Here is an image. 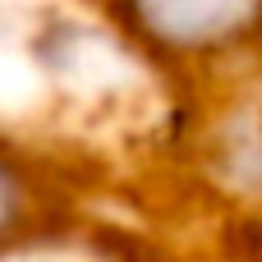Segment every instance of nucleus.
Segmentation results:
<instances>
[{"instance_id":"2","label":"nucleus","mask_w":262,"mask_h":262,"mask_svg":"<svg viewBox=\"0 0 262 262\" xmlns=\"http://www.w3.org/2000/svg\"><path fill=\"white\" fill-rule=\"evenodd\" d=\"M74 193L51 152L0 134V262L60 244L74 230Z\"/></svg>"},{"instance_id":"1","label":"nucleus","mask_w":262,"mask_h":262,"mask_svg":"<svg viewBox=\"0 0 262 262\" xmlns=\"http://www.w3.org/2000/svg\"><path fill=\"white\" fill-rule=\"evenodd\" d=\"M101 32L180 88L262 78V0H83Z\"/></svg>"}]
</instances>
